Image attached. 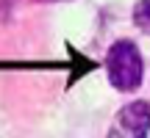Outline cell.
Returning a JSON list of instances; mask_svg holds the SVG:
<instances>
[{"mask_svg":"<svg viewBox=\"0 0 150 138\" xmlns=\"http://www.w3.org/2000/svg\"><path fill=\"white\" fill-rule=\"evenodd\" d=\"M106 69H108V80L117 91H134L142 83V55L139 47L128 39H120L106 58Z\"/></svg>","mask_w":150,"mask_h":138,"instance_id":"6da1fadb","label":"cell"},{"mask_svg":"<svg viewBox=\"0 0 150 138\" xmlns=\"http://www.w3.org/2000/svg\"><path fill=\"white\" fill-rule=\"evenodd\" d=\"M147 133H150V105L145 100H136L120 108L106 138H147Z\"/></svg>","mask_w":150,"mask_h":138,"instance_id":"7a4b0ae2","label":"cell"},{"mask_svg":"<svg viewBox=\"0 0 150 138\" xmlns=\"http://www.w3.org/2000/svg\"><path fill=\"white\" fill-rule=\"evenodd\" d=\"M134 22L142 28L145 33H150V0H139L134 8Z\"/></svg>","mask_w":150,"mask_h":138,"instance_id":"3957f363","label":"cell"}]
</instances>
